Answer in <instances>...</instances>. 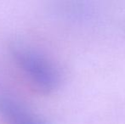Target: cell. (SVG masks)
Returning <instances> with one entry per match:
<instances>
[{
	"instance_id": "cell-2",
	"label": "cell",
	"mask_w": 125,
	"mask_h": 124,
	"mask_svg": "<svg viewBox=\"0 0 125 124\" xmlns=\"http://www.w3.org/2000/svg\"><path fill=\"white\" fill-rule=\"evenodd\" d=\"M0 115L7 124H49L21 103L9 97L0 98Z\"/></svg>"
},
{
	"instance_id": "cell-1",
	"label": "cell",
	"mask_w": 125,
	"mask_h": 124,
	"mask_svg": "<svg viewBox=\"0 0 125 124\" xmlns=\"http://www.w3.org/2000/svg\"><path fill=\"white\" fill-rule=\"evenodd\" d=\"M12 54L22 71L40 91L50 93L59 87L60 70L47 56L24 45H15Z\"/></svg>"
}]
</instances>
